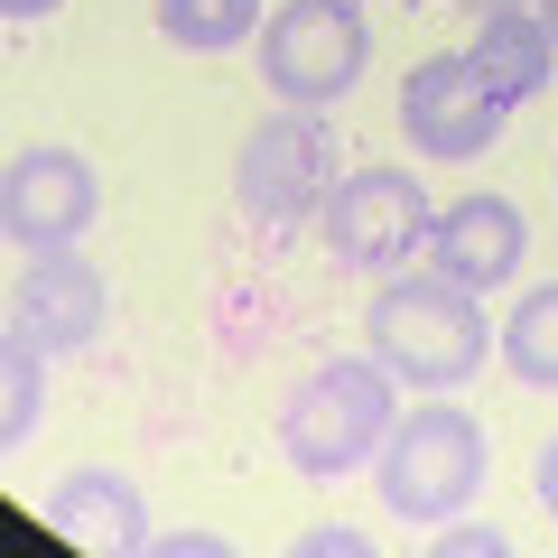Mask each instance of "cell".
<instances>
[{
	"label": "cell",
	"instance_id": "cell-19",
	"mask_svg": "<svg viewBox=\"0 0 558 558\" xmlns=\"http://www.w3.org/2000/svg\"><path fill=\"white\" fill-rule=\"evenodd\" d=\"M531 494H539V512H549V521H558V438H549V447H539V465H531Z\"/></svg>",
	"mask_w": 558,
	"mask_h": 558
},
{
	"label": "cell",
	"instance_id": "cell-6",
	"mask_svg": "<svg viewBox=\"0 0 558 558\" xmlns=\"http://www.w3.org/2000/svg\"><path fill=\"white\" fill-rule=\"evenodd\" d=\"M317 223H326V252H336L344 270L391 279V270H410V260L428 252V223H438V205H428V186H418L410 168L381 159V168H344Z\"/></svg>",
	"mask_w": 558,
	"mask_h": 558
},
{
	"label": "cell",
	"instance_id": "cell-14",
	"mask_svg": "<svg viewBox=\"0 0 558 558\" xmlns=\"http://www.w3.org/2000/svg\"><path fill=\"white\" fill-rule=\"evenodd\" d=\"M38 418H47V344L38 336H0V447L20 457L28 438H38Z\"/></svg>",
	"mask_w": 558,
	"mask_h": 558
},
{
	"label": "cell",
	"instance_id": "cell-9",
	"mask_svg": "<svg viewBox=\"0 0 558 558\" xmlns=\"http://www.w3.org/2000/svg\"><path fill=\"white\" fill-rule=\"evenodd\" d=\"M10 326L38 336L47 354L102 344V326H112V279H102V260H84L75 242H65V252H38L20 270V289H10Z\"/></svg>",
	"mask_w": 558,
	"mask_h": 558
},
{
	"label": "cell",
	"instance_id": "cell-7",
	"mask_svg": "<svg viewBox=\"0 0 558 558\" xmlns=\"http://www.w3.org/2000/svg\"><path fill=\"white\" fill-rule=\"evenodd\" d=\"M400 131H410L418 159L465 168V159H484L502 140V94L465 65V47L457 57H418L410 75H400Z\"/></svg>",
	"mask_w": 558,
	"mask_h": 558
},
{
	"label": "cell",
	"instance_id": "cell-20",
	"mask_svg": "<svg viewBox=\"0 0 558 558\" xmlns=\"http://www.w3.org/2000/svg\"><path fill=\"white\" fill-rule=\"evenodd\" d=\"M47 10H65V0H0V20H10V28H38Z\"/></svg>",
	"mask_w": 558,
	"mask_h": 558
},
{
	"label": "cell",
	"instance_id": "cell-1",
	"mask_svg": "<svg viewBox=\"0 0 558 558\" xmlns=\"http://www.w3.org/2000/svg\"><path fill=\"white\" fill-rule=\"evenodd\" d=\"M363 344L391 363V381L410 391H457V381L484 373L494 354V326H484V299L457 289L447 270H391L363 307Z\"/></svg>",
	"mask_w": 558,
	"mask_h": 558
},
{
	"label": "cell",
	"instance_id": "cell-5",
	"mask_svg": "<svg viewBox=\"0 0 558 558\" xmlns=\"http://www.w3.org/2000/svg\"><path fill=\"white\" fill-rule=\"evenodd\" d=\"M336 131H326L307 102H289V112H260L252 131H242V159H233V196L252 223H307L326 215V196H336Z\"/></svg>",
	"mask_w": 558,
	"mask_h": 558
},
{
	"label": "cell",
	"instance_id": "cell-18",
	"mask_svg": "<svg viewBox=\"0 0 558 558\" xmlns=\"http://www.w3.org/2000/svg\"><path fill=\"white\" fill-rule=\"evenodd\" d=\"M159 558H233V539H223V531H168Z\"/></svg>",
	"mask_w": 558,
	"mask_h": 558
},
{
	"label": "cell",
	"instance_id": "cell-10",
	"mask_svg": "<svg viewBox=\"0 0 558 558\" xmlns=\"http://www.w3.org/2000/svg\"><path fill=\"white\" fill-rule=\"evenodd\" d=\"M428 270H447L457 289H502V279L531 260V223H521L512 196H494V186H465L457 205H438V223H428Z\"/></svg>",
	"mask_w": 558,
	"mask_h": 558
},
{
	"label": "cell",
	"instance_id": "cell-15",
	"mask_svg": "<svg viewBox=\"0 0 558 558\" xmlns=\"http://www.w3.org/2000/svg\"><path fill=\"white\" fill-rule=\"evenodd\" d=\"M159 20V38L168 47H186V57H215V47H242V38H260V0H159L149 10Z\"/></svg>",
	"mask_w": 558,
	"mask_h": 558
},
{
	"label": "cell",
	"instance_id": "cell-22",
	"mask_svg": "<svg viewBox=\"0 0 558 558\" xmlns=\"http://www.w3.org/2000/svg\"><path fill=\"white\" fill-rule=\"evenodd\" d=\"M475 10H512V0H475Z\"/></svg>",
	"mask_w": 558,
	"mask_h": 558
},
{
	"label": "cell",
	"instance_id": "cell-11",
	"mask_svg": "<svg viewBox=\"0 0 558 558\" xmlns=\"http://www.w3.org/2000/svg\"><path fill=\"white\" fill-rule=\"evenodd\" d=\"M47 521H57L75 549H102V558H131L149 549V502L121 465H75V475L47 494Z\"/></svg>",
	"mask_w": 558,
	"mask_h": 558
},
{
	"label": "cell",
	"instance_id": "cell-21",
	"mask_svg": "<svg viewBox=\"0 0 558 558\" xmlns=\"http://www.w3.org/2000/svg\"><path fill=\"white\" fill-rule=\"evenodd\" d=\"M539 20H549V28H558V0H539Z\"/></svg>",
	"mask_w": 558,
	"mask_h": 558
},
{
	"label": "cell",
	"instance_id": "cell-12",
	"mask_svg": "<svg viewBox=\"0 0 558 558\" xmlns=\"http://www.w3.org/2000/svg\"><path fill=\"white\" fill-rule=\"evenodd\" d=\"M549 57H558V28L539 20V0H512V10H484L475 38H465V65H475L484 84L502 94V112H521V102L549 84Z\"/></svg>",
	"mask_w": 558,
	"mask_h": 558
},
{
	"label": "cell",
	"instance_id": "cell-3",
	"mask_svg": "<svg viewBox=\"0 0 558 558\" xmlns=\"http://www.w3.org/2000/svg\"><path fill=\"white\" fill-rule=\"evenodd\" d=\"M391 438V363L363 344V354H336L279 400V457L299 465L307 484H336L354 465L381 457Z\"/></svg>",
	"mask_w": 558,
	"mask_h": 558
},
{
	"label": "cell",
	"instance_id": "cell-17",
	"mask_svg": "<svg viewBox=\"0 0 558 558\" xmlns=\"http://www.w3.org/2000/svg\"><path fill=\"white\" fill-rule=\"evenodd\" d=\"M289 558H373V531H354V521H317V531H299Z\"/></svg>",
	"mask_w": 558,
	"mask_h": 558
},
{
	"label": "cell",
	"instance_id": "cell-2",
	"mask_svg": "<svg viewBox=\"0 0 558 558\" xmlns=\"http://www.w3.org/2000/svg\"><path fill=\"white\" fill-rule=\"evenodd\" d=\"M484 465H494L484 418L457 410L447 391H428V410L391 418V438H381V457H373V494L391 502V521L438 531V521H457L465 502L484 494Z\"/></svg>",
	"mask_w": 558,
	"mask_h": 558
},
{
	"label": "cell",
	"instance_id": "cell-13",
	"mask_svg": "<svg viewBox=\"0 0 558 558\" xmlns=\"http://www.w3.org/2000/svg\"><path fill=\"white\" fill-rule=\"evenodd\" d=\"M494 354L512 363L531 391H558V279H539L531 299H521L512 317L494 326Z\"/></svg>",
	"mask_w": 558,
	"mask_h": 558
},
{
	"label": "cell",
	"instance_id": "cell-4",
	"mask_svg": "<svg viewBox=\"0 0 558 558\" xmlns=\"http://www.w3.org/2000/svg\"><path fill=\"white\" fill-rule=\"evenodd\" d=\"M373 65V28H363L354 0H279L270 20H260V75H270L279 102H344Z\"/></svg>",
	"mask_w": 558,
	"mask_h": 558
},
{
	"label": "cell",
	"instance_id": "cell-16",
	"mask_svg": "<svg viewBox=\"0 0 558 558\" xmlns=\"http://www.w3.org/2000/svg\"><path fill=\"white\" fill-rule=\"evenodd\" d=\"M502 549H512V539H502L494 531V521H438V558H502Z\"/></svg>",
	"mask_w": 558,
	"mask_h": 558
},
{
	"label": "cell",
	"instance_id": "cell-8",
	"mask_svg": "<svg viewBox=\"0 0 558 558\" xmlns=\"http://www.w3.org/2000/svg\"><path fill=\"white\" fill-rule=\"evenodd\" d=\"M102 215V178L94 159H75V149H20V159L0 168V233H10V252H65V242H84Z\"/></svg>",
	"mask_w": 558,
	"mask_h": 558
}]
</instances>
